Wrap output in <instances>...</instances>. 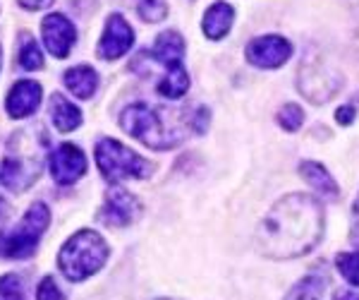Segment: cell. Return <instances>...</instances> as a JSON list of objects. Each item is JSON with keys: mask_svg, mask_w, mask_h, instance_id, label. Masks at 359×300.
<instances>
[{"mask_svg": "<svg viewBox=\"0 0 359 300\" xmlns=\"http://www.w3.org/2000/svg\"><path fill=\"white\" fill-rule=\"evenodd\" d=\"M0 300H25V288H22L20 276L5 274L0 279Z\"/></svg>", "mask_w": 359, "mask_h": 300, "instance_id": "obj_23", "label": "cell"}, {"mask_svg": "<svg viewBox=\"0 0 359 300\" xmlns=\"http://www.w3.org/2000/svg\"><path fill=\"white\" fill-rule=\"evenodd\" d=\"M292 56V44L283 37L269 34L259 37L247 46V60L257 67H280Z\"/></svg>", "mask_w": 359, "mask_h": 300, "instance_id": "obj_6", "label": "cell"}, {"mask_svg": "<svg viewBox=\"0 0 359 300\" xmlns=\"http://www.w3.org/2000/svg\"><path fill=\"white\" fill-rule=\"evenodd\" d=\"M323 235V207L311 195L283 197L257 228L259 252L271 259L302 257Z\"/></svg>", "mask_w": 359, "mask_h": 300, "instance_id": "obj_1", "label": "cell"}, {"mask_svg": "<svg viewBox=\"0 0 359 300\" xmlns=\"http://www.w3.org/2000/svg\"><path fill=\"white\" fill-rule=\"evenodd\" d=\"M233 22H235V10L228 3L218 0V3H213L204 13V25L201 27H204V34L208 39H223L230 32Z\"/></svg>", "mask_w": 359, "mask_h": 300, "instance_id": "obj_12", "label": "cell"}, {"mask_svg": "<svg viewBox=\"0 0 359 300\" xmlns=\"http://www.w3.org/2000/svg\"><path fill=\"white\" fill-rule=\"evenodd\" d=\"M20 65L25 70H39L43 67V56H41V48H39L36 39L32 34H25L22 37V44H20Z\"/></svg>", "mask_w": 359, "mask_h": 300, "instance_id": "obj_19", "label": "cell"}, {"mask_svg": "<svg viewBox=\"0 0 359 300\" xmlns=\"http://www.w3.org/2000/svg\"><path fill=\"white\" fill-rule=\"evenodd\" d=\"M323 291H326V279H321L318 274H309L294 284L285 300H321Z\"/></svg>", "mask_w": 359, "mask_h": 300, "instance_id": "obj_18", "label": "cell"}, {"mask_svg": "<svg viewBox=\"0 0 359 300\" xmlns=\"http://www.w3.org/2000/svg\"><path fill=\"white\" fill-rule=\"evenodd\" d=\"M132 44H135V32L127 25L125 17L120 15L108 17L101 44H98V56L106 58V60H115V58L125 56L132 48Z\"/></svg>", "mask_w": 359, "mask_h": 300, "instance_id": "obj_10", "label": "cell"}, {"mask_svg": "<svg viewBox=\"0 0 359 300\" xmlns=\"http://www.w3.org/2000/svg\"><path fill=\"white\" fill-rule=\"evenodd\" d=\"M163 300H168V298H163Z\"/></svg>", "mask_w": 359, "mask_h": 300, "instance_id": "obj_30", "label": "cell"}, {"mask_svg": "<svg viewBox=\"0 0 359 300\" xmlns=\"http://www.w3.org/2000/svg\"><path fill=\"white\" fill-rule=\"evenodd\" d=\"M299 173H302L304 181L314 190H318L321 195H326V197H338V185H335L333 176L323 169L321 164H316V161H302V164H299Z\"/></svg>", "mask_w": 359, "mask_h": 300, "instance_id": "obj_16", "label": "cell"}, {"mask_svg": "<svg viewBox=\"0 0 359 300\" xmlns=\"http://www.w3.org/2000/svg\"><path fill=\"white\" fill-rule=\"evenodd\" d=\"M96 164L103 178L111 183H120L125 178H149L154 173V164L142 159L132 149L111 137H103L96 144Z\"/></svg>", "mask_w": 359, "mask_h": 300, "instance_id": "obj_5", "label": "cell"}, {"mask_svg": "<svg viewBox=\"0 0 359 300\" xmlns=\"http://www.w3.org/2000/svg\"><path fill=\"white\" fill-rule=\"evenodd\" d=\"M86 171V157L79 147L74 144H60L53 154H50V173H53L55 183L60 185H72Z\"/></svg>", "mask_w": 359, "mask_h": 300, "instance_id": "obj_9", "label": "cell"}, {"mask_svg": "<svg viewBox=\"0 0 359 300\" xmlns=\"http://www.w3.org/2000/svg\"><path fill=\"white\" fill-rule=\"evenodd\" d=\"M278 123H280V128L287 132L299 130L304 123V111L297 106V103H285V106L280 108V113H278Z\"/></svg>", "mask_w": 359, "mask_h": 300, "instance_id": "obj_21", "label": "cell"}, {"mask_svg": "<svg viewBox=\"0 0 359 300\" xmlns=\"http://www.w3.org/2000/svg\"><path fill=\"white\" fill-rule=\"evenodd\" d=\"M41 34H43V44H46V48H48V53L55 58H67L69 48L77 41L74 25L65 15H57V13L43 17Z\"/></svg>", "mask_w": 359, "mask_h": 300, "instance_id": "obj_8", "label": "cell"}, {"mask_svg": "<svg viewBox=\"0 0 359 300\" xmlns=\"http://www.w3.org/2000/svg\"><path fill=\"white\" fill-rule=\"evenodd\" d=\"M352 216H355V221H352V230H350V240L352 245L359 247V197L355 202V207H352Z\"/></svg>", "mask_w": 359, "mask_h": 300, "instance_id": "obj_25", "label": "cell"}, {"mask_svg": "<svg viewBox=\"0 0 359 300\" xmlns=\"http://www.w3.org/2000/svg\"><path fill=\"white\" fill-rule=\"evenodd\" d=\"M120 125L130 137L151 149H170L187 137L192 128V113L154 108L149 103H132L120 115Z\"/></svg>", "mask_w": 359, "mask_h": 300, "instance_id": "obj_2", "label": "cell"}, {"mask_svg": "<svg viewBox=\"0 0 359 300\" xmlns=\"http://www.w3.org/2000/svg\"><path fill=\"white\" fill-rule=\"evenodd\" d=\"M108 259V245L96 230H79L72 238L62 245L60 255H57V264L60 272L67 276L69 281H84L91 274L106 264Z\"/></svg>", "mask_w": 359, "mask_h": 300, "instance_id": "obj_3", "label": "cell"}, {"mask_svg": "<svg viewBox=\"0 0 359 300\" xmlns=\"http://www.w3.org/2000/svg\"><path fill=\"white\" fill-rule=\"evenodd\" d=\"M0 65H3V51H0Z\"/></svg>", "mask_w": 359, "mask_h": 300, "instance_id": "obj_29", "label": "cell"}, {"mask_svg": "<svg viewBox=\"0 0 359 300\" xmlns=\"http://www.w3.org/2000/svg\"><path fill=\"white\" fill-rule=\"evenodd\" d=\"M139 200L132 193H127L123 188H113L111 193L106 195V202H103V209L98 219H101L106 226L120 228V226H130L132 221L139 216Z\"/></svg>", "mask_w": 359, "mask_h": 300, "instance_id": "obj_7", "label": "cell"}, {"mask_svg": "<svg viewBox=\"0 0 359 300\" xmlns=\"http://www.w3.org/2000/svg\"><path fill=\"white\" fill-rule=\"evenodd\" d=\"M27 10H41V8H48L53 0H20Z\"/></svg>", "mask_w": 359, "mask_h": 300, "instance_id": "obj_27", "label": "cell"}, {"mask_svg": "<svg viewBox=\"0 0 359 300\" xmlns=\"http://www.w3.org/2000/svg\"><path fill=\"white\" fill-rule=\"evenodd\" d=\"M50 118L60 132H72L82 125V111L74 103H69L62 94H55L50 99Z\"/></svg>", "mask_w": 359, "mask_h": 300, "instance_id": "obj_15", "label": "cell"}, {"mask_svg": "<svg viewBox=\"0 0 359 300\" xmlns=\"http://www.w3.org/2000/svg\"><path fill=\"white\" fill-rule=\"evenodd\" d=\"M36 300H65V296H62V291L55 286V281L50 279V276H46L41 284H39Z\"/></svg>", "mask_w": 359, "mask_h": 300, "instance_id": "obj_24", "label": "cell"}, {"mask_svg": "<svg viewBox=\"0 0 359 300\" xmlns=\"http://www.w3.org/2000/svg\"><path fill=\"white\" fill-rule=\"evenodd\" d=\"M62 79H65V86L77 99H91L98 86V74L94 67H89V65L69 67Z\"/></svg>", "mask_w": 359, "mask_h": 300, "instance_id": "obj_14", "label": "cell"}, {"mask_svg": "<svg viewBox=\"0 0 359 300\" xmlns=\"http://www.w3.org/2000/svg\"><path fill=\"white\" fill-rule=\"evenodd\" d=\"M41 84L34 82V79H22L17 82L8 94V101H5V108H8L10 118H27L39 108L41 103Z\"/></svg>", "mask_w": 359, "mask_h": 300, "instance_id": "obj_11", "label": "cell"}, {"mask_svg": "<svg viewBox=\"0 0 359 300\" xmlns=\"http://www.w3.org/2000/svg\"><path fill=\"white\" fill-rule=\"evenodd\" d=\"M335 267L352 286H359V252H343V255H338L335 257Z\"/></svg>", "mask_w": 359, "mask_h": 300, "instance_id": "obj_20", "label": "cell"}, {"mask_svg": "<svg viewBox=\"0 0 359 300\" xmlns=\"http://www.w3.org/2000/svg\"><path fill=\"white\" fill-rule=\"evenodd\" d=\"M187 89H189V74L182 65L168 67L165 77L158 82V91L168 96V99H180V96L187 94Z\"/></svg>", "mask_w": 359, "mask_h": 300, "instance_id": "obj_17", "label": "cell"}, {"mask_svg": "<svg viewBox=\"0 0 359 300\" xmlns=\"http://www.w3.org/2000/svg\"><path fill=\"white\" fill-rule=\"evenodd\" d=\"M161 65L175 67L182 65V56H184V39L177 32H163L154 44V53H151Z\"/></svg>", "mask_w": 359, "mask_h": 300, "instance_id": "obj_13", "label": "cell"}, {"mask_svg": "<svg viewBox=\"0 0 359 300\" xmlns=\"http://www.w3.org/2000/svg\"><path fill=\"white\" fill-rule=\"evenodd\" d=\"M137 13L147 22H158L168 15L165 0H137Z\"/></svg>", "mask_w": 359, "mask_h": 300, "instance_id": "obj_22", "label": "cell"}, {"mask_svg": "<svg viewBox=\"0 0 359 300\" xmlns=\"http://www.w3.org/2000/svg\"><path fill=\"white\" fill-rule=\"evenodd\" d=\"M335 300H359V296L352 291H340L338 296H335Z\"/></svg>", "mask_w": 359, "mask_h": 300, "instance_id": "obj_28", "label": "cell"}, {"mask_svg": "<svg viewBox=\"0 0 359 300\" xmlns=\"http://www.w3.org/2000/svg\"><path fill=\"white\" fill-rule=\"evenodd\" d=\"M335 120H338L340 125H350L352 120H355V108H352V106L338 108V113H335Z\"/></svg>", "mask_w": 359, "mask_h": 300, "instance_id": "obj_26", "label": "cell"}, {"mask_svg": "<svg viewBox=\"0 0 359 300\" xmlns=\"http://www.w3.org/2000/svg\"><path fill=\"white\" fill-rule=\"evenodd\" d=\"M48 223H50L48 207L41 204V202L32 204V209L27 211L25 219L15 228L0 233V257H8V259L32 257L36 252L39 240H41L43 230L48 228Z\"/></svg>", "mask_w": 359, "mask_h": 300, "instance_id": "obj_4", "label": "cell"}]
</instances>
